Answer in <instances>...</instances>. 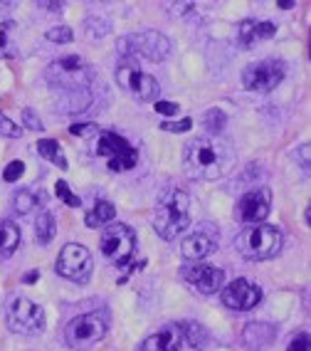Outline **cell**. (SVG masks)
Returning a JSON list of instances; mask_svg holds the SVG:
<instances>
[{
    "label": "cell",
    "mask_w": 311,
    "mask_h": 351,
    "mask_svg": "<svg viewBox=\"0 0 311 351\" xmlns=\"http://www.w3.org/2000/svg\"><path fill=\"white\" fill-rule=\"evenodd\" d=\"M116 82L119 87L131 92L138 101H153L156 97L161 95V84L156 82V77L141 72L131 60H124L116 67Z\"/></svg>",
    "instance_id": "obj_11"
},
{
    "label": "cell",
    "mask_w": 311,
    "mask_h": 351,
    "mask_svg": "<svg viewBox=\"0 0 311 351\" xmlns=\"http://www.w3.org/2000/svg\"><path fill=\"white\" fill-rule=\"evenodd\" d=\"M274 32H277L274 23L247 18L240 23V27H237V45H240V47H252V45L262 43V40L274 38Z\"/></svg>",
    "instance_id": "obj_18"
},
{
    "label": "cell",
    "mask_w": 311,
    "mask_h": 351,
    "mask_svg": "<svg viewBox=\"0 0 311 351\" xmlns=\"http://www.w3.org/2000/svg\"><path fill=\"white\" fill-rule=\"evenodd\" d=\"M183 341V326L181 324H166L151 337H146L138 346V351H181Z\"/></svg>",
    "instance_id": "obj_16"
},
{
    "label": "cell",
    "mask_w": 311,
    "mask_h": 351,
    "mask_svg": "<svg viewBox=\"0 0 311 351\" xmlns=\"http://www.w3.org/2000/svg\"><path fill=\"white\" fill-rule=\"evenodd\" d=\"M284 62L277 60V57H267V60H260V62H252L245 67L242 72V84L249 92H272L282 84L284 80Z\"/></svg>",
    "instance_id": "obj_9"
},
{
    "label": "cell",
    "mask_w": 311,
    "mask_h": 351,
    "mask_svg": "<svg viewBox=\"0 0 311 351\" xmlns=\"http://www.w3.org/2000/svg\"><path fill=\"white\" fill-rule=\"evenodd\" d=\"M225 124H227V117H225L223 109H208L206 117H203V126H206L208 136H220L225 129Z\"/></svg>",
    "instance_id": "obj_26"
},
{
    "label": "cell",
    "mask_w": 311,
    "mask_h": 351,
    "mask_svg": "<svg viewBox=\"0 0 311 351\" xmlns=\"http://www.w3.org/2000/svg\"><path fill=\"white\" fill-rule=\"evenodd\" d=\"M0 134H3V136L15 138V136H20V134H23V129H20V126L15 124L10 117H5V114L0 112Z\"/></svg>",
    "instance_id": "obj_34"
},
{
    "label": "cell",
    "mask_w": 311,
    "mask_h": 351,
    "mask_svg": "<svg viewBox=\"0 0 311 351\" xmlns=\"http://www.w3.org/2000/svg\"><path fill=\"white\" fill-rule=\"evenodd\" d=\"M163 132H171V134H186L193 129V121L190 119H181V121H163L161 124Z\"/></svg>",
    "instance_id": "obj_35"
},
{
    "label": "cell",
    "mask_w": 311,
    "mask_h": 351,
    "mask_svg": "<svg viewBox=\"0 0 311 351\" xmlns=\"http://www.w3.org/2000/svg\"><path fill=\"white\" fill-rule=\"evenodd\" d=\"M55 270H57V275L69 280V282L84 285V282H89V277H92L94 260L84 245L69 243V245H64L60 257H57Z\"/></svg>",
    "instance_id": "obj_8"
},
{
    "label": "cell",
    "mask_w": 311,
    "mask_h": 351,
    "mask_svg": "<svg viewBox=\"0 0 311 351\" xmlns=\"http://www.w3.org/2000/svg\"><path fill=\"white\" fill-rule=\"evenodd\" d=\"M55 193H57V198H60L62 203H67L69 208H79L82 206V198L72 193V189L67 186V181H57L55 183Z\"/></svg>",
    "instance_id": "obj_29"
},
{
    "label": "cell",
    "mask_w": 311,
    "mask_h": 351,
    "mask_svg": "<svg viewBox=\"0 0 311 351\" xmlns=\"http://www.w3.org/2000/svg\"><path fill=\"white\" fill-rule=\"evenodd\" d=\"M109 332V312L104 309H94L72 319L64 329V341H67L72 349L84 351L92 349L94 344H99L101 339Z\"/></svg>",
    "instance_id": "obj_5"
},
{
    "label": "cell",
    "mask_w": 311,
    "mask_h": 351,
    "mask_svg": "<svg viewBox=\"0 0 311 351\" xmlns=\"http://www.w3.org/2000/svg\"><path fill=\"white\" fill-rule=\"evenodd\" d=\"M218 226L215 223H200L190 235L181 243V250L186 260H193V263H200L203 257L212 255L215 247H218Z\"/></svg>",
    "instance_id": "obj_14"
},
{
    "label": "cell",
    "mask_w": 311,
    "mask_h": 351,
    "mask_svg": "<svg viewBox=\"0 0 311 351\" xmlns=\"http://www.w3.org/2000/svg\"><path fill=\"white\" fill-rule=\"evenodd\" d=\"M8 326L15 334H40L45 329V312L27 297H13L8 304Z\"/></svg>",
    "instance_id": "obj_10"
},
{
    "label": "cell",
    "mask_w": 311,
    "mask_h": 351,
    "mask_svg": "<svg viewBox=\"0 0 311 351\" xmlns=\"http://www.w3.org/2000/svg\"><path fill=\"white\" fill-rule=\"evenodd\" d=\"M23 173H25V163L23 161H10L5 169H3V178H5L8 183H15Z\"/></svg>",
    "instance_id": "obj_33"
},
{
    "label": "cell",
    "mask_w": 311,
    "mask_h": 351,
    "mask_svg": "<svg viewBox=\"0 0 311 351\" xmlns=\"http://www.w3.org/2000/svg\"><path fill=\"white\" fill-rule=\"evenodd\" d=\"M38 203H40V198L32 193V191H15V195H13V208H15V213H20V215L35 210Z\"/></svg>",
    "instance_id": "obj_27"
},
{
    "label": "cell",
    "mask_w": 311,
    "mask_h": 351,
    "mask_svg": "<svg viewBox=\"0 0 311 351\" xmlns=\"http://www.w3.org/2000/svg\"><path fill=\"white\" fill-rule=\"evenodd\" d=\"M116 50L126 60H136V57H146L151 62H161L171 55V43L163 32L156 30H143L134 32V35H124V38L116 43Z\"/></svg>",
    "instance_id": "obj_6"
},
{
    "label": "cell",
    "mask_w": 311,
    "mask_h": 351,
    "mask_svg": "<svg viewBox=\"0 0 311 351\" xmlns=\"http://www.w3.org/2000/svg\"><path fill=\"white\" fill-rule=\"evenodd\" d=\"M181 277L203 295H215L225 285V272L206 263H188L181 267Z\"/></svg>",
    "instance_id": "obj_13"
},
{
    "label": "cell",
    "mask_w": 311,
    "mask_h": 351,
    "mask_svg": "<svg viewBox=\"0 0 311 351\" xmlns=\"http://www.w3.org/2000/svg\"><path fill=\"white\" fill-rule=\"evenodd\" d=\"M183 326V341L193 346V349H206L208 341H210V334H208L206 326L195 324V322H186Z\"/></svg>",
    "instance_id": "obj_25"
},
{
    "label": "cell",
    "mask_w": 311,
    "mask_h": 351,
    "mask_svg": "<svg viewBox=\"0 0 311 351\" xmlns=\"http://www.w3.org/2000/svg\"><path fill=\"white\" fill-rule=\"evenodd\" d=\"M97 138H99V141H97V154L106 158H114V156H119V154H126L129 149H134V146H131L124 136H119L116 132H101Z\"/></svg>",
    "instance_id": "obj_19"
},
{
    "label": "cell",
    "mask_w": 311,
    "mask_h": 351,
    "mask_svg": "<svg viewBox=\"0 0 311 351\" xmlns=\"http://www.w3.org/2000/svg\"><path fill=\"white\" fill-rule=\"evenodd\" d=\"M50 87H55L62 95H75V92H87L94 82V69L89 67L79 55L60 57L45 72Z\"/></svg>",
    "instance_id": "obj_4"
},
{
    "label": "cell",
    "mask_w": 311,
    "mask_h": 351,
    "mask_svg": "<svg viewBox=\"0 0 311 351\" xmlns=\"http://www.w3.org/2000/svg\"><path fill=\"white\" fill-rule=\"evenodd\" d=\"M272 208V193L269 189H252L235 203V218L245 226H260L269 215Z\"/></svg>",
    "instance_id": "obj_12"
},
{
    "label": "cell",
    "mask_w": 311,
    "mask_h": 351,
    "mask_svg": "<svg viewBox=\"0 0 311 351\" xmlns=\"http://www.w3.org/2000/svg\"><path fill=\"white\" fill-rule=\"evenodd\" d=\"M220 300L227 309H235V312H247V309H255L262 302V289L257 285H252L249 280H232L227 287L220 289Z\"/></svg>",
    "instance_id": "obj_15"
},
{
    "label": "cell",
    "mask_w": 311,
    "mask_h": 351,
    "mask_svg": "<svg viewBox=\"0 0 311 351\" xmlns=\"http://www.w3.org/2000/svg\"><path fill=\"white\" fill-rule=\"evenodd\" d=\"M188 226H190V198H188V193L181 189L163 191L156 201L153 230L163 240H175Z\"/></svg>",
    "instance_id": "obj_2"
},
{
    "label": "cell",
    "mask_w": 311,
    "mask_h": 351,
    "mask_svg": "<svg viewBox=\"0 0 311 351\" xmlns=\"http://www.w3.org/2000/svg\"><path fill=\"white\" fill-rule=\"evenodd\" d=\"M0 57H18V25L13 20L0 23Z\"/></svg>",
    "instance_id": "obj_20"
},
{
    "label": "cell",
    "mask_w": 311,
    "mask_h": 351,
    "mask_svg": "<svg viewBox=\"0 0 311 351\" xmlns=\"http://www.w3.org/2000/svg\"><path fill=\"white\" fill-rule=\"evenodd\" d=\"M274 339H277V326L269 324V322H249L245 324L242 329V346L247 351H264L274 344Z\"/></svg>",
    "instance_id": "obj_17"
},
{
    "label": "cell",
    "mask_w": 311,
    "mask_h": 351,
    "mask_svg": "<svg viewBox=\"0 0 311 351\" xmlns=\"http://www.w3.org/2000/svg\"><path fill=\"white\" fill-rule=\"evenodd\" d=\"M35 232H38V243L40 245H50L57 235V223H55V215L50 210H42L35 220Z\"/></svg>",
    "instance_id": "obj_23"
},
{
    "label": "cell",
    "mask_w": 311,
    "mask_h": 351,
    "mask_svg": "<svg viewBox=\"0 0 311 351\" xmlns=\"http://www.w3.org/2000/svg\"><path fill=\"white\" fill-rule=\"evenodd\" d=\"M40 280V272L38 270H30L27 275H23V285H35Z\"/></svg>",
    "instance_id": "obj_39"
},
{
    "label": "cell",
    "mask_w": 311,
    "mask_h": 351,
    "mask_svg": "<svg viewBox=\"0 0 311 351\" xmlns=\"http://www.w3.org/2000/svg\"><path fill=\"white\" fill-rule=\"evenodd\" d=\"M282 245H284V232L274 226H247L240 230L235 238L237 252L249 260V263H262V260H272L274 255H279Z\"/></svg>",
    "instance_id": "obj_3"
},
{
    "label": "cell",
    "mask_w": 311,
    "mask_h": 351,
    "mask_svg": "<svg viewBox=\"0 0 311 351\" xmlns=\"http://www.w3.org/2000/svg\"><path fill=\"white\" fill-rule=\"evenodd\" d=\"M237 163L232 144L223 136H198L190 138L183 151V166L193 178L215 181L227 176Z\"/></svg>",
    "instance_id": "obj_1"
},
{
    "label": "cell",
    "mask_w": 311,
    "mask_h": 351,
    "mask_svg": "<svg viewBox=\"0 0 311 351\" xmlns=\"http://www.w3.org/2000/svg\"><path fill=\"white\" fill-rule=\"evenodd\" d=\"M47 40L55 45H69L75 40V35H72V30H69L67 25H55L47 30Z\"/></svg>",
    "instance_id": "obj_30"
},
{
    "label": "cell",
    "mask_w": 311,
    "mask_h": 351,
    "mask_svg": "<svg viewBox=\"0 0 311 351\" xmlns=\"http://www.w3.org/2000/svg\"><path fill=\"white\" fill-rule=\"evenodd\" d=\"M38 151L42 158H47V161H52L62 171H67V158H64V154L60 151V141H57V138H40Z\"/></svg>",
    "instance_id": "obj_24"
},
{
    "label": "cell",
    "mask_w": 311,
    "mask_h": 351,
    "mask_svg": "<svg viewBox=\"0 0 311 351\" xmlns=\"http://www.w3.org/2000/svg\"><path fill=\"white\" fill-rule=\"evenodd\" d=\"M279 8H282V10H292V8H294V3H292V0H282V3H279Z\"/></svg>",
    "instance_id": "obj_40"
},
{
    "label": "cell",
    "mask_w": 311,
    "mask_h": 351,
    "mask_svg": "<svg viewBox=\"0 0 311 351\" xmlns=\"http://www.w3.org/2000/svg\"><path fill=\"white\" fill-rule=\"evenodd\" d=\"M138 163V151L129 149L126 154H119V156L109 158V169L112 171H129Z\"/></svg>",
    "instance_id": "obj_28"
},
{
    "label": "cell",
    "mask_w": 311,
    "mask_h": 351,
    "mask_svg": "<svg viewBox=\"0 0 311 351\" xmlns=\"http://www.w3.org/2000/svg\"><path fill=\"white\" fill-rule=\"evenodd\" d=\"M99 250L101 255L114 263L116 267H124V265L131 263V257L136 252V235L129 226H109L99 238Z\"/></svg>",
    "instance_id": "obj_7"
},
{
    "label": "cell",
    "mask_w": 311,
    "mask_h": 351,
    "mask_svg": "<svg viewBox=\"0 0 311 351\" xmlns=\"http://www.w3.org/2000/svg\"><path fill=\"white\" fill-rule=\"evenodd\" d=\"M69 134H75V136H84V138H92V136H99L101 129H99V124H94V121H82V124H72V126H69Z\"/></svg>",
    "instance_id": "obj_31"
},
{
    "label": "cell",
    "mask_w": 311,
    "mask_h": 351,
    "mask_svg": "<svg viewBox=\"0 0 311 351\" xmlns=\"http://www.w3.org/2000/svg\"><path fill=\"white\" fill-rule=\"evenodd\" d=\"M23 126H25V129H30V132H45L42 119H40L38 112H35V109H30V107L23 109Z\"/></svg>",
    "instance_id": "obj_32"
},
{
    "label": "cell",
    "mask_w": 311,
    "mask_h": 351,
    "mask_svg": "<svg viewBox=\"0 0 311 351\" xmlns=\"http://www.w3.org/2000/svg\"><path fill=\"white\" fill-rule=\"evenodd\" d=\"M286 351H309V334L301 332L299 337H294L286 346Z\"/></svg>",
    "instance_id": "obj_37"
},
{
    "label": "cell",
    "mask_w": 311,
    "mask_h": 351,
    "mask_svg": "<svg viewBox=\"0 0 311 351\" xmlns=\"http://www.w3.org/2000/svg\"><path fill=\"white\" fill-rule=\"evenodd\" d=\"M40 8H45V10H52V13H62L64 3H40Z\"/></svg>",
    "instance_id": "obj_38"
},
{
    "label": "cell",
    "mask_w": 311,
    "mask_h": 351,
    "mask_svg": "<svg viewBox=\"0 0 311 351\" xmlns=\"http://www.w3.org/2000/svg\"><path fill=\"white\" fill-rule=\"evenodd\" d=\"M153 109L161 114V117H175V114L181 112V107H178L175 101H156Z\"/></svg>",
    "instance_id": "obj_36"
},
{
    "label": "cell",
    "mask_w": 311,
    "mask_h": 351,
    "mask_svg": "<svg viewBox=\"0 0 311 351\" xmlns=\"http://www.w3.org/2000/svg\"><path fill=\"white\" fill-rule=\"evenodd\" d=\"M114 215H116V208H114L112 203L97 201V206L87 213L84 223H87V228H101V226H106V223H112Z\"/></svg>",
    "instance_id": "obj_22"
},
{
    "label": "cell",
    "mask_w": 311,
    "mask_h": 351,
    "mask_svg": "<svg viewBox=\"0 0 311 351\" xmlns=\"http://www.w3.org/2000/svg\"><path fill=\"white\" fill-rule=\"evenodd\" d=\"M20 245V230L13 220H0V257H10Z\"/></svg>",
    "instance_id": "obj_21"
}]
</instances>
